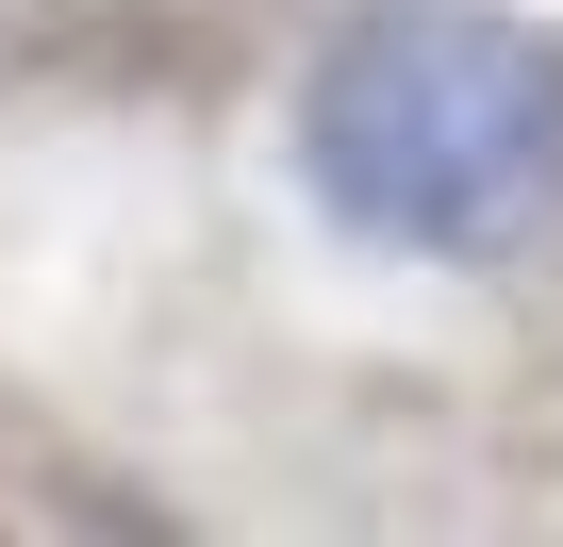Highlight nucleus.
Segmentation results:
<instances>
[{
    "instance_id": "nucleus-1",
    "label": "nucleus",
    "mask_w": 563,
    "mask_h": 547,
    "mask_svg": "<svg viewBox=\"0 0 563 547\" xmlns=\"http://www.w3.org/2000/svg\"><path fill=\"white\" fill-rule=\"evenodd\" d=\"M299 199L398 265H514L563 216V34L514 0H365L299 67Z\"/></svg>"
}]
</instances>
